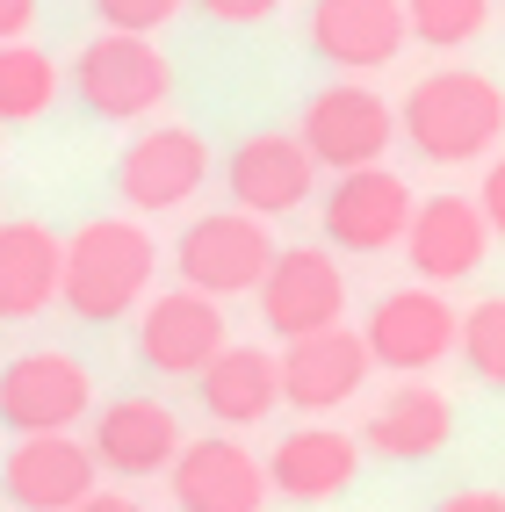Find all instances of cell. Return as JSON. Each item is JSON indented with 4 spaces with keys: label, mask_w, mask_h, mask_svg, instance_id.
Here are the masks:
<instances>
[{
    "label": "cell",
    "mask_w": 505,
    "mask_h": 512,
    "mask_svg": "<svg viewBox=\"0 0 505 512\" xmlns=\"http://www.w3.org/2000/svg\"><path fill=\"white\" fill-rule=\"evenodd\" d=\"M159 275V246L145 224H123V217H94L65 238V260H58V296L65 311L87 318V325H116L123 311H138L145 289Z\"/></svg>",
    "instance_id": "1"
},
{
    "label": "cell",
    "mask_w": 505,
    "mask_h": 512,
    "mask_svg": "<svg viewBox=\"0 0 505 512\" xmlns=\"http://www.w3.org/2000/svg\"><path fill=\"white\" fill-rule=\"evenodd\" d=\"M397 130L412 138L419 159H433V166H469V159L498 152V138H505V87L484 80V73H462V65L426 73L412 94H404Z\"/></svg>",
    "instance_id": "2"
},
{
    "label": "cell",
    "mask_w": 505,
    "mask_h": 512,
    "mask_svg": "<svg viewBox=\"0 0 505 512\" xmlns=\"http://www.w3.org/2000/svg\"><path fill=\"white\" fill-rule=\"evenodd\" d=\"M390 138H397V109H390L376 87H361V80H340V87L311 94L303 130H296V145L311 152V166H332V174L383 166Z\"/></svg>",
    "instance_id": "3"
},
{
    "label": "cell",
    "mask_w": 505,
    "mask_h": 512,
    "mask_svg": "<svg viewBox=\"0 0 505 512\" xmlns=\"http://www.w3.org/2000/svg\"><path fill=\"white\" fill-rule=\"evenodd\" d=\"M73 87L101 123H138L174 94V65H166V51L152 37H109L101 29L73 65Z\"/></svg>",
    "instance_id": "4"
},
{
    "label": "cell",
    "mask_w": 505,
    "mask_h": 512,
    "mask_svg": "<svg viewBox=\"0 0 505 512\" xmlns=\"http://www.w3.org/2000/svg\"><path fill=\"white\" fill-rule=\"evenodd\" d=\"M275 253H282L275 231H267L260 217H246V210L195 217V224L181 231V289L210 296V303L246 296V289H260L267 267H275Z\"/></svg>",
    "instance_id": "5"
},
{
    "label": "cell",
    "mask_w": 505,
    "mask_h": 512,
    "mask_svg": "<svg viewBox=\"0 0 505 512\" xmlns=\"http://www.w3.org/2000/svg\"><path fill=\"white\" fill-rule=\"evenodd\" d=\"M260 318L275 339H311L347 318V275L325 246H289L260 275Z\"/></svg>",
    "instance_id": "6"
},
{
    "label": "cell",
    "mask_w": 505,
    "mask_h": 512,
    "mask_svg": "<svg viewBox=\"0 0 505 512\" xmlns=\"http://www.w3.org/2000/svg\"><path fill=\"white\" fill-rule=\"evenodd\" d=\"M368 368H397V375H426L455 354V303L441 289H390L361 325Z\"/></svg>",
    "instance_id": "7"
},
{
    "label": "cell",
    "mask_w": 505,
    "mask_h": 512,
    "mask_svg": "<svg viewBox=\"0 0 505 512\" xmlns=\"http://www.w3.org/2000/svg\"><path fill=\"white\" fill-rule=\"evenodd\" d=\"M94 383L73 354H22L0 368V426L37 440V433H73V419H87Z\"/></svg>",
    "instance_id": "8"
},
{
    "label": "cell",
    "mask_w": 505,
    "mask_h": 512,
    "mask_svg": "<svg viewBox=\"0 0 505 512\" xmlns=\"http://www.w3.org/2000/svg\"><path fill=\"white\" fill-rule=\"evenodd\" d=\"M202 181H210V145H202V130H188V123H159L116 159V188H123L130 210H145V217L181 210Z\"/></svg>",
    "instance_id": "9"
},
{
    "label": "cell",
    "mask_w": 505,
    "mask_h": 512,
    "mask_svg": "<svg viewBox=\"0 0 505 512\" xmlns=\"http://www.w3.org/2000/svg\"><path fill=\"white\" fill-rule=\"evenodd\" d=\"M224 347H231L224 303L195 296V289L152 296L145 318H138V354H145V368H159V375H202Z\"/></svg>",
    "instance_id": "10"
},
{
    "label": "cell",
    "mask_w": 505,
    "mask_h": 512,
    "mask_svg": "<svg viewBox=\"0 0 505 512\" xmlns=\"http://www.w3.org/2000/svg\"><path fill=\"white\" fill-rule=\"evenodd\" d=\"M404 224H412V188L390 166L340 174L325 195V238L340 253H390V246H404Z\"/></svg>",
    "instance_id": "11"
},
{
    "label": "cell",
    "mask_w": 505,
    "mask_h": 512,
    "mask_svg": "<svg viewBox=\"0 0 505 512\" xmlns=\"http://www.w3.org/2000/svg\"><path fill=\"white\" fill-rule=\"evenodd\" d=\"M224 181H231V210H246V217L267 224V217H289V210L311 202L318 166H311V152H303L289 130H253V138L231 152Z\"/></svg>",
    "instance_id": "12"
},
{
    "label": "cell",
    "mask_w": 505,
    "mask_h": 512,
    "mask_svg": "<svg viewBox=\"0 0 505 512\" xmlns=\"http://www.w3.org/2000/svg\"><path fill=\"white\" fill-rule=\"evenodd\" d=\"M404 253H412V275L426 289L469 282L484 267V253H491V231H484V217H477V202H469V195H426V202H412Z\"/></svg>",
    "instance_id": "13"
},
{
    "label": "cell",
    "mask_w": 505,
    "mask_h": 512,
    "mask_svg": "<svg viewBox=\"0 0 505 512\" xmlns=\"http://www.w3.org/2000/svg\"><path fill=\"white\" fill-rule=\"evenodd\" d=\"M275 375H282V404H296V412H340L368 383V347H361V332L332 325L311 339H289L275 354Z\"/></svg>",
    "instance_id": "14"
},
{
    "label": "cell",
    "mask_w": 505,
    "mask_h": 512,
    "mask_svg": "<svg viewBox=\"0 0 505 512\" xmlns=\"http://www.w3.org/2000/svg\"><path fill=\"white\" fill-rule=\"evenodd\" d=\"M94 455L87 440L73 433H37V440H15L8 469H0V491H8L22 512H80L94 498Z\"/></svg>",
    "instance_id": "15"
},
{
    "label": "cell",
    "mask_w": 505,
    "mask_h": 512,
    "mask_svg": "<svg viewBox=\"0 0 505 512\" xmlns=\"http://www.w3.org/2000/svg\"><path fill=\"white\" fill-rule=\"evenodd\" d=\"M174 505L181 512H260L267 505V469L239 448V440H181L174 455Z\"/></svg>",
    "instance_id": "16"
},
{
    "label": "cell",
    "mask_w": 505,
    "mask_h": 512,
    "mask_svg": "<svg viewBox=\"0 0 505 512\" xmlns=\"http://www.w3.org/2000/svg\"><path fill=\"white\" fill-rule=\"evenodd\" d=\"M311 51L340 73H376L404 51V8L397 0H318L311 8Z\"/></svg>",
    "instance_id": "17"
},
{
    "label": "cell",
    "mask_w": 505,
    "mask_h": 512,
    "mask_svg": "<svg viewBox=\"0 0 505 512\" xmlns=\"http://www.w3.org/2000/svg\"><path fill=\"white\" fill-rule=\"evenodd\" d=\"M87 455H94V469H116V476H159L181 455V419L159 397H116L94 419Z\"/></svg>",
    "instance_id": "18"
},
{
    "label": "cell",
    "mask_w": 505,
    "mask_h": 512,
    "mask_svg": "<svg viewBox=\"0 0 505 512\" xmlns=\"http://www.w3.org/2000/svg\"><path fill=\"white\" fill-rule=\"evenodd\" d=\"M260 469H267V491H282L296 505H325L361 476V440L340 426H296Z\"/></svg>",
    "instance_id": "19"
},
{
    "label": "cell",
    "mask_w": 505,
    "mask_h": 512,
    "mask_svg": "<svg viewBox=\"0 0 505 512\" xmlns=\"http://www.w3.org/2000/svg\"><path fill=\"white\" fill-rule=\"evenodd\" d=\"M448 440H455V404L433 383H419V375H404L361 426V448L390 455V462H426V455H441Z\"/></svg>",
    "instance_id": "20"
},
{
    "label": "cell",
    "mask_w": 505,
    "mask_h": 512,
    "mask_svg": "<svg viewBox=\"0 0 505 512\" xmlns=\"http://www.w3.org/2000/svg\"><path fill=\"white\" fill-rule=\"evenodd\" d=\"M58 260H65V238L37 217H15L0 224V318L22 325L58 303Z\"/></svg>",
    "instance_id": "21"
},
{
    "label": "cell",
    "mask_w": 505,
    "mask_h": 512,
    "mask_svg": "<svg viewBox=\"0 0 505 512\" xmlns=\"http://www.w3.org/2000/svg\"><path fill=\"white\" fill-rule=\"evenodd\" d=\"M195 383H202V404H210L217 426H260L282 404V375H275L267 347H224Z\"/></svg>",
    "instance_id": "22"
},
{
    "label": "cell",
    "mask_w": 505,
    "mask_h": 512,
    "mask_svg": "<svg viewBox=\"0 0 505 512\" xmlns=\"http://www.w3.org/2000/svg\"><path fill=\"white\" fill-rule=\"evenodd\" d=\"M58 101V58L37 44H0V123H37Z\"/></svg>",
    "instance_id": "23"
},
{
    "label": "cell",
    "mask_w": 505,
    "mask_h": 512,
    "mask_svg": "<svg viewBox=\"0 0 505 512\" xmlns=\"http://www.w3.org/2000/svg\"><path fill=\"white\" fill-rule=\"evenodd\" d=\"M397 8H404V37H419L433 51L477 44L491 22V0H397Z\"/></svg>",
    "instance_id": "24"
},
{
    "label": "cell",
    "mask_w": 505,
    "mask_h": 512,
    "mask_svg": "<svg viewBox=\"0 0 505 512\" xmlns=\"http://www.w3.org/2000/svg\"><path fill=\"white\" fill-rule=\"evenodd\" d=\"M455 354L469 361V375L505 390V296H484L469 318H455Z\"/></svg>",
    "instance_id": "25"
},
{
    "label": "cell",
    "mask_w": 505,
    "mask_h": 512,
    "mask_svg": "<svg viewBox=\"0 0 505 512\" xmlns=\"http://www.w3.org/2000/svg\"><path fill=\"white\" fill-rule=\"evenodd\" d=\"M94 15L109 37H152V29H166L181 15V0H94Z\"/></svg>",
    "instance_id": "26"
},
{
    "label": "cell",
    "mask_w": 505,
    "mask_h": 512,
    "mask_svg": "<svg viewBox=\"0 0 505 512\" xmlns=\"http://www.w3.org/2000/svg\"><path fill=\"white\" fill-rule=\"evenodd\" d=\"M477 217H484L491 238H505V159H491V174H484V188H477Z\"/></svg>",
    "instance_id": "27"
},
{
    "label": "cell",
    "mask_w": 505,
    "mask_h": 512,
    "mask_svg": "<svg viewBox=\"0 0 505 512\" xmlns=\"http://www.w3.org/2000/svg\"><path fill=\"white\" fill-rule=\"evenodd\" d=\"M195 8H202V15H217V22H239V29H246V22H267V15L282 8V0H195Z\"/></svg>",
    "instance_id": "28"
},
{
    "label": "cell",
    "mask_w": 505,
    "mask_h": 512,
    "mask_svg": "<svg viewBox=\"0 0 505 512\" xmlns=\"http://www.w3.org/2000/svg\"><path fill=\"white\" fill-rule=\"evenodd\" d=\"M37 22V0H0V44H22Z\"/></svg>",
    "instance_id": "29"
},
{
    "label": "cell",
    "mask_w": 505,
    "mask_h": 512,
    "mask_svg": "<svg viewBox=\"0 0 505 512\" xmlns=\"http://www.w3.org/2000/svg\"><path fill=\"white\" fill-rule=\"evenodd\" d=\"M433 512H505V491H455V498H441Z\"/></svg>",
    "instance_id": "30"
},
{
    "label": "cell",
    "mask_w": 505,
    "mask_h": 512,
    "mask_svg": "<svg viewBox=\"0 0 505 512\" xmlns=\"http://www.w3.org/2000/svg\"><path fill=\"white\" fill-rule=\"evenodd\" d=\"M80 512H145V505H138V498H123V491H94Z\"/></svg>",
    "instance_id": "31"
}]
</instances>
